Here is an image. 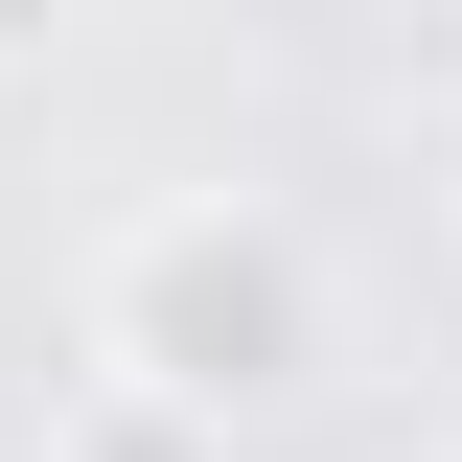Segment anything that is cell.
Wrapping results in <instances>:
<instances>
[{
  "instance_id": "obj_1",
  "label": "cell",
  "mask_w": 462,
  "mask_h": 462,
  "mask_svg": "<svg viewBox=\"0 0 462 462\" xmlns=\"http://www.w3.org/2000/svg\"><path fill=\"white\" fill-rule=\"evenodd\" d=\"M324 370H346V300H324V254H300V208H254V185L116 208V254H93V393H162V416H208V439H254V416H300Z\"/></svg>"
},
{
  "instance_id": "obj_2",
  "label": "cell",
  "mask_w": 462,
  "mask_h": 462,
  "mask_svg": "<svg viewBox=\"0 0 462 462\" xmlns=\"http://www.w3.org/2000/svg\"><path fill=\"white\" fill-rule=\"evenodd\" d=\"M47 462H254V439H208V416H162V393H93V370H69Z\"/></svg>"
}]
</instances>
